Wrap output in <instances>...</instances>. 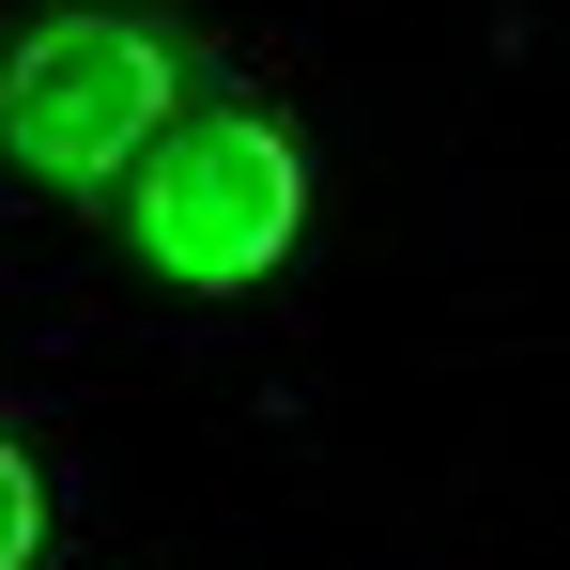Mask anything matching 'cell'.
<instances>
[{
	"label": "cell",
	"mask_w": 570,
	"mask_h": 570,
	"mask_svg": "<svg viewBox=\"0 0 570 570\" xmlns=\"http://www.w3.org/2000/svg\"><path fill=\"white\" fill-rule=\"evenodd\" d=\"M0 570H47V463L0 432Z\"/></svg>",
	"instance_id": "cell-3"
},
{
	"label": "cell",
	"mask_w": 570,
	"mask_h": 570,
	"mask_svg": "<svg viewBox=\"0 0 570 570\" xmlns=\"http://www.w3.org/2000/svg\"><path fill=\"white\" fill-rule=\"evenodd\" d=\"M124 232L170 293H247L293 263L308 232V139L263 108H186L139 170H124Z\"/></svg>",
	"instance_id": "cell-2"
},
{
	"label": "cell",
	"mask_w": 570,
	"mask_h": 570,
	"mask_svg": "<svg viewBox=\"0 0 570 570\" xmlns=\"http://www.w3.org/2000/svg\"><path fill=\"white\" fill-rule=\"evenodd\" d=\"M186 62H200L186 16H155V0H62L16 47V78H0V155L47 200H108L186 124Z\"/></svg>",
	"instance_id": "cell-1"
}]
</instances>
